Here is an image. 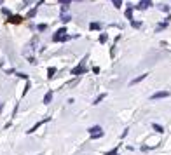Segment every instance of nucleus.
Segmentation results:
<instances>
[{
	"instance_id": "nucleus-1",
	"label": "nucleus",
	"mask_w": 171,
	"mask_h": 155,
	"mask_svg": "<svg viewBox=\"0 0 171 155\" xmlns=\"http://www.w3.org/2000/svg\"><path fill=\"white\" fill-rule=\"evenodd\" d=\"M70 39V35H67V28H60L54 37H52V42H67Z\"/></svg>"
},
{
	"instance_id": "nucleus-2",
	"label": "nucleus",
	"mask_w": 171,
	"mask_h": 155,
	"mask_svg": "<svg viewBox=\"0 0 171 155\" xmlns=\"http://www.w3.org/2000/svg\"><path fill=\"white\" fill-rule=\"evenodd\" d=\"M89 134H91V138L93 139H96V138H101L103 136V129L100 125H94V127H89V131H87Z\"/></svg>"
},
{
	"instance_id": "nucleus-3",
	"label": "nucleus",
	"mask_w": 171,
	"mask_h": 155,
	"mask_svg": "<svg viewBox=\"0 0 171 155\" xmlns=\"http://www.w3.org/2000/svg\"><path fill=\"white\" fill-rule=\"evenodd\" d=\"M84 70H86V68H84V61H82L79 66H75V68L72 70V75H80V73H84Z\"/></svg>"
},
{
	"instance_id": "nucleus-4",
	"label": "nucleus",
	"mask_w": 171,
	"mask_h": 155,
	"mask_svg": "<svg viewBox=\"0 0 171 155\" xmlns=\"http://www.w3.org/2000/svg\"><path fill=\"white\" fill-rule=\"evenodd\" d=\"M168 94H169V92H166V91H161V92H155V94H152V96H150V99H161V98H168Z\"/></svg>"
},
{
	"instance_id": "nucleus-5",
	"label": "nucleus",
	"mask_w": 171,
	"mask_h": 155,
	"mask_svg": "<svg viewBox=\"0 0 171 155\" xmlns=\"http://www.w3.org/2000/svg\"><path fill=\"white\" fill-rule=\"evenodd\" d=\"M47 120H49V118H45V120H40V122H37V124H35L33 127H32V129H30V131H28V134H32V132H33V131H37V129H38V127H40V125H42V124H44V122H47Z\"/></svg>"
},
{
	"instance_id": "nucleus-6",
	"label": "nucleus",
	"mask_w": 171,
	"mask_h": 155,
	"mask_svg": "<svg viewBox=\"0 0 171 155\" xmlns=\"http://www.w3.org/2000/svg\"><path fill=\"white\" fill-rule=\"evenodd\" d=\"M23 18L21 16H9V19H7V23H19Z\"/></svg>"
},
{
	"instance_id": "nucleus-7",
	"label": "nucleus",
	"mask_w": 171,
	"mask_h": 155,
	"mask_svg": "<svg viewBox=\"0 0 171 155\" xmlns=\"http://www.w3.org/2000/svg\"><path fill=\"white\" fill-rule=\"evenodd\" d=\"M51 99H52V91H49V92L44 96V105H49V103H51Z\"/></svg>"
},
{
	"instance_id": "nucleus-8",
	"label": "nucleus",
	"mask_w": 171,
	"mask_h": 155,
	"mask_svg": "<svg viewBox=\"0 0 171 155\" xmlns=\"http://www.w3.org/2000/svg\"><path fill=\"white\" fill-rule=\"evenodd\" d=\"M150 5V0H141L140 4H138V9H147Z\"/></svg>"
},
{
	"instance_id": "nucleus-9",
	"label": "nucleus",
	"mask_w": 171,
	"mask_h": 155,
	"mask_svg": "<svg viewBox=\"0 0 171 155\" xmlns=\"http://www.w3.org/2000/svg\"><path fill=\"white\" fill-rule=\"evenodd\" d=\"M143 78H147V73H143V75H140V77L133 78V80H131V84H138V82H140V80H143Z\"/></svg>"
},
{
	"instance_id": "nucleus-10",
	"label": "nucleus",
	"mask_w": 171,
	"mask_h": 155,
	"mask_svg": "<svg viewBox=\"0 0 171 155\" xmlns=\"http://www.w3.org/2000/svg\"><path fill=\"white\" fill-rule=\"evenodd\" d=\"M89 28H91V30H100V28H101V23H96V21H94V23H91Z\"/></svg>"
},
{
	"instance_id": "nucleus-11",
	"label": "nucleus",
	"mask_w": 171,
	"mask_h": 155,
	"mask_svg": "<svg viewBox=\"0 0 171 155\" xmlns=\"http://www.w3.org/2000/svg\"><path fill=\"white\" fill-rule=\"evenodd\" d=\"M54 73H56V68H54V66H51V68L47 70V77L52 78V75H54Z\"/></svg>"
},
{
	"instance_id": "nucleus-12",
	"label": "nucleus",
	"mask_w": 171,
	"mask_h": 155,
	"mask_svg": "<svg viewBox=\"0 0 171 155\" xmlns=\"http://www.w3.org/2000/svg\"><path fill=\"white\" fill-rule=\"evenodd\" d=\"M61 21H63V23H68V21H72V16H70V14H63V16H61Z\"/></svg>"
},
{
	"instance_id": "nucleus-13",
	"label": "nucleus",
	"mask_w": 171,
	"mask_h": 155,
	"mask_svg": "<svg viewBox=\"0 0 171 155\" xmlns=\"http://www.w3.org/2000/svg\"><path fill=\"white\" fill-rule=\"evenodd\" d=\"M133 7H128V11H126V18H129L131 19V16H133V11H131Z\"/></svg>"
},
{
	"instance_id": "nucleus-14",
	"label": "nucleus",
	"mask_w": 171,
	"mask_h": 155,
	"mask_svg": "<svg viewBox=\"0 0 171 155\" xmlns=\"http://www.w3.org/2000/svg\"><path fill=\"white\" fill-rule=\"evenodd\" d=\"M103 98H105V94H100V96H98V98H96V99H94V105H98V103H100V101H101Z\"/></svg>"
},
{
	"instance_id": "nucleus-15",
	"label": "nucleus",
	"mask_w": 171,
	"mask_h": 155,
	"mask_svg": "<svg viewBox=\"0 0 171 155\" xmlns=\"http://www.w3.org/2000/svg\"><path fill=\"white\" fill-rule=\"evenodd\" d=\"M35 14H37V9H32V11L28 12V18H33Z\"/></svg>"
},
{
	"instance_id": "nucleus-16",
	"label": "nucleus",
	"mask_w": 171,
	"mask_h": 155,
	"mask_svg": "<svg viewBox=\"0 0 171 155\" xmlns=\"http://www.w3.org/2000/svg\"><path fill=\"white\" fill-rule=\"evenodd\" d=\"M154 129H155L157 132H162V127H161V125H157V124H154Z\"/></svg>"
},
{
	"instance_id": "nucleus-17",
	"label": "nucleus",
	"mask_w": 171,
	"mask_h": 155,
	"mask_svg": "<svg viewBox=\"0 0 171 155\" xmlns=\"http://www.w3.org/2000/svg\"><path fill=\"white\" fill-rule=\"evenodd\" d=\"M45 28H47V26H45V25H38V30H40V32H44V30H45Z\"/></svg>"
},
{
	"instance_id": "nucleus-18",
	"label": "nucleus",
	"mask_w": 171,
	"mask_h": 155,
	"mask_svg": "<svg viewBox=\"0 0 171 155\" xmlns=\"http://www.w3.org/2000/svg\"><path fill=\"white\" fill-rule=\"evenodd\" d=\"M113 4H115V7H117V9L121 7V0H113Z\"/></svg>"
},
{
	"instance_id": "nucleus-19",
	"label": "nucleus",
	"mask_w": 171,
	"mask_h": 155,
	"mask_svg": "<svg viewBox=\"0 0 171 155\" xmlns=\"http://www.w3.org/2000/svg\"><path fill=\"white\" fill-rule=\"evenodd\" d=\"M100 42H101V44H103V42H106V35H101V37H100Z\"/></svg>"
},
{
	"instance_id": "nucleus-20",
	"label": "nucleus",
	"mask_w": 171,
	"mask_h": 155,
	"mask_svg": "<svg viewBox=\"0 0 171 155\" xmlns=\"http://www.w3.org/2000/svg\"><path fill=\"white\" fill-rule=\"evenodd\" d=\"M140 25H141V23H138V21H133V26H135V28H140Z\"/></svg>"
},
{
	"instance_id": "nucleus-21",
	"label": "nucleus",
	"mask_w": 171,
	"mask_h": 155,
	"mask_svg": "<svg viewBox=\"0 0 171 155\" xmlns=\"http://www.w3.org/2000/svg\"><path fill=\"white\" fill-rule=\"evenodd\" d=\"M0 112H2V103H0Z\"/></svg>"
},
{
	"instance_id": "nucleus-22",
	"label": "nucleus",
	"mask_w": 171,
	"mask_h": 155,
	"mask_svg": "<svg viewBox=\"0 0 171 155\" xmlns=\"http://www.w3.org/2000/svg\"><path fill=\"white\" fill-rule=\"evenodd\" d=\"M2 2H4V0H0V4H2Z\"/></svg>"
},
{
	"instance_id": "nucleus-23",
	"label": "nucleus",
	"mask_w": 171,
	"mask_h": 155,
	"mask_svg": "<svg viewBox=\"0 0 171 155\" xmlns=\"http://www.w3.org/2000/svg\"><path fill=\"white\" fill-rule=\"evenodd\" d=\"M68 2H70V0H68Z\"/></svg>"
}]
</instances>
